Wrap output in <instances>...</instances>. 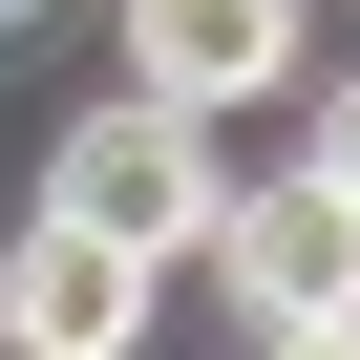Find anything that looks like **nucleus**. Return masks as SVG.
Segmentation results:
<instances>
[{
	"label": "nucleus",
	"mask_w": 360,
	"mask_h": 360,
	"mask_svg": "<svg viewBox=\"0 0 360 360\" xmlns=\"http://www.w3.org/2000/svg\"><path fill=\"white\" fill-rule=\"evenodd\" d=\"M212 191H233V169H212V106H169V85L85 106V127H64V169H43V212L127 233L148 276H169V255H212Z\"/></svg>",
	"instance_id": "f257e3e1"
},
{
	"label": "nucleus",
	"mask_w": 360,
	"mask_h": 360,
	"mask_svg": "<svg viewBox=\"0 0 360 360\" xmlns=\"http://www.w3.org/2000/svg\"><path fill=\"white\" fill-rule=\"evenodd\" d=\"M212 276H233V318L276 339V318H360V191L297 148L276 191H212Z\"/></svg>",
	"instance_id": "f03ea898"
},
{
	"label": "nucleus",
	"mask_w": 360,
	"mask_h": 360,
	"mask_svg": "<svg viewBox=\"0 0 360 360\" xmlns=\"http://www.w3.org/2000/svg\"><path fill=\"white\" fill-rule=\"evenodd\" d=\"M0 339H22V360H127V339H148V255L85 233V212H22V255H0Z\"/></svg>",
	"instance_id": "7ed1b4c3"
},
{
	"label": "nucleus",
	"mask_w": 360,
	"mask_h": 360,
	"mask_svg": "<svg viewBox=\"0 0 360 360\" xmlns=\"http://www.w3.org/2000/svg\"><path fill=\"white\" fill-rule=\"evenodd\" d=\"M127 64L169 106H255V85H297V0H127Z\"/></svg>",
	"instance_id": "20e7f679"
},
{
	"label": "nucleus",
	"mask_w": 360,
	"mask_h": 360,
	"mask_svg": "<svg viewBox=\"0 0 360 360\" xmlns=\"http://www.w3.org/2000/svg\"><path fill=\"white\" fill-rule=\"evenodd\" d=\"M255 360H360V318H276V339H255Z\"/></svg>",
	"instance_id": "39448f33"
},
{
	"label": "nucleus",
	"mask_w": 360,
	"mask_h": 360,
	"mask_svg": "<svg viewBox=\"0 0 360 360\" xmlns=\"http://www.w3.org/2000/svg\"><path fill=\"white\" fill-rule=\"evenodd\" d=\"M318 169H339V191H360V85H339V106H318Z\"/></svg>",
	"instance_id": "423d86ee"
}]
</instances>
